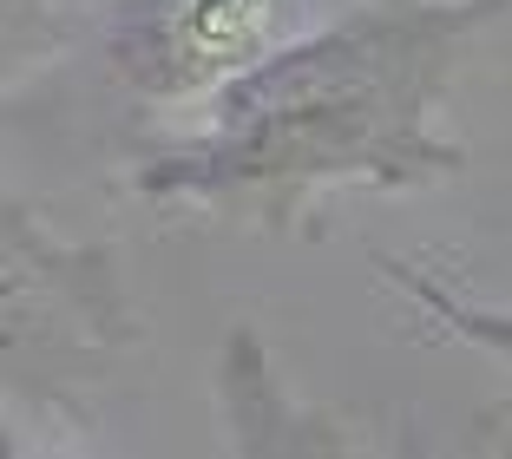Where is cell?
<instances>
[{
    "label": "cell",
    "instance_id": "obj_1",
    "mask_svg": "<svg viewBox=\"0 0 512 459\" xmlns=\"http://www.w3.org/2000/svg\"><path fill=\"white\" fill-rule=\"evenodd\" d=\"M506 0H381L250 60L211 125L138 171V191L237 223H296L322 191H407L460 171L440 92Z\"/></svg>",
    "mask_w": 512,
    "mask_h": 459
},
{
    "label": "cell",
    "instance_id": "obj_2",
    "mask_svg": "<svg viewBox=\"0 0 512 459\" xmlns=\"http://www.w3.org/2000/svg\"><path fill=\"white\" fill-rule=\"evenodd\" d=\"M270 0H119L106 27L112 73L145 99H197L256 60Z\"/></svg>",
    "mask_w": 512,
    "mask_h": 459
},
{
    "label": "cell",
    "instance_id": "obj_3",
    "mask_svg": "<svg viewBox=\"0 0 512 459\" xmlns=\"http://www.w3.org/2000/svg\"><path fill=\"white\" fill-rule=\"evenodd\" d=\"M381 269H388V282H394V289H401L407 302H421V309L434 315L440 328H453L460 341H473V348H486L493 361H506V368H512V309H486V302H460V296H447L440 282H427L421 269L394 263V256H381Z\"/></svg>",
    "mask_w": 512,
    "mask_h": 459
}]
</instances>
